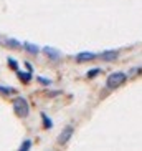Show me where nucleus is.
<instances>
[{"mask_svg":"<svg viewBox=\"0 0 142 151\" xmlns=\"http://www.w3.org/2000/svg\"><path fill=\"white\" fill-rule=\"evenodd\" d=\"M73 134H75V126H73V124L65 126V129L61 131V134H60V138H58V143H60V145H66V143L71 139Z\"/></svg>","mask_w":142,"mask_h":151,"instance_id":"7ed1b4c3","label":"nucleus"},{"mask_svg":"<svg viewBox=\"0 0 142 151\" xmlns=\"http://www.w3.org/2000/svg\"><path fill=\"white\" fill-rule=\"evenodd\" d=\"M41 120H43V126L46 129H50L51 126H53V120H51V118H48L45 113H41Z\"/></svg>","mask_w":142,"mask_h":151,"instance_id":"9d476101","label":"nucleus"},{"mask_svg":"<svg viewBox=\"0 0 142 151\" xmlns=\"http://www.w3.org/2000/svg\"><path fill=\"white\" fill-rule=\"evenodd\" d=\"M76 62L78 63H84V62H91V60H94L96 58V53L94 52H81V53L76 55Z\"/></svg>","mask_w":142,"mask_h":151,"instance_id":"423d86ee","label":"nucleus"},{"mask_svg":"<svg viewBox=\"0 0 142 151\" xmlns=\"http://www.w3.org/2000/svg\"><path fill=\"white\" fill-rule=\"evenodd\" d=\"M99 73H101V68H93L91 71L86 73V76H88V78H94V76H98Z\"/></svg>","mask_w":142,"mask_h":151,"instance_id":"ddd939ff","label":"nucleus"},{"mask_svg":"<svg viewBox=\"0 0 142 151\" xmlns=\"http://www.w3.org/2000/svg\"><path fill=\"white\" fill-rule=\"evenodd\" d=\"M43 53L50 58V60H53V62H58L60 58H61V52L53 47H43Z\"/></svg>","mask_w":142,"mask_h":151,"instance_id":"20e7f679","label":"nucleus"},{"mask_svg":"<svg viewBox=\"0 0 142 151\" xmlns=\"http://www.w3.org/2000/svg\"><path fill=\"white\" fill-rule=\"evenodd\" d=\"M17 93V90L13 86H4V85H0V95L2 96H10V95H15Z\"/></svg>","mask_w":142,"mask_h":151,"instance_id":"1a4fd4ad","label":"nucleus"},{"mask_svg":"<svg viewBox=\"0 0 142 151\" xmlns=\"http://www.w3.org/2000/svg\"><path fill=\"white\" fill-rule=\"evenodd\" d=\"M13 113L18 118H27L30 115V105L25 96H15L13 98Z\"/></svg>","mask_w":142,"mask_h":151,"instance_id":"f257e3e1","label":"nucleus"},{"mask_svg":"<svg viewBox=\"0 0 142 151\" xmlns=\"http://www.w3.org/2000/svg\"><path fill=\"white\" fill-rule=\"evenodd\" d=\"M127 81V75H126L124 71H114L111 75L106 78V88L107 90H116L122 86V85Z\"/></svg>","mask_w":142,"mask_h":151,"instance_id":"f03ea898","label":"nucleus"},{"mask_svg":"<svg viewBox=\"0 0 142 151\" xmlns=\"http://www.w3.org/2000/svg\"><path fill=\"white\" fill-rule=\"evenodd\" d=\"M9 47H13V48H20L22 45H20V42L13 40V38H10V40H9Z\"/></svg>","mask_w":142,"mask_h":151,"instance_id":"4468645a","label":"nucleus"},{"mask_svg":"<svg viewBox=\"0 0 142 151\" xmlns=\"http://www.w3.org/2000/svg\"><path fill=\"white\" fill-rule=\"evenodd\" d=\"M36 80L41 81V85H46V86H48V85H51V80H48V78H43V76H38Z\"/></svg>","mask_w":142,"mask_h":151,"instance_id":"2eb2a0df","label":"nucleus"},{"mask_svg":"<svg viewBox=\"0 0 142 151\" xmlns=\"http://www.w3.org/2000/svg\"><path fill=\"white\" fill-rule=\"evenodd\" d=\"M7 63H9V65H10V67H12V68H13V71H17V70H20V68H18V62H17V60H15V58H7Z\"/></svg>","mask_w":142,"mask_h":151,"instance_id":"f8f14e48","label":"nucleus"},{"mask_svg":"<svg viewBox=\"0 0 142 151\" xmlns=\"http://www.w3.org/2000/svg\"><path fill=\"white\" fill-rule=\"evenodd\" d=\"M99 58L104 60V62H114V60L119 58V50H106V52H102L101 53Z\"/></svg>","mask_w":142,"mask_h":151,"instance_id":"39448f33","label":"nucleus"},{"mask_svg":"<svg viewBox=\"0 0 142 151\" xmlns=\"http://www.w3.org/2000/svg\"><path fill=\"white\" fill-rule=\"evenodd\" d=\"M30 148H31V139H25V141H22V145H20L18 150L20 151H28Z\"/></svg>","mask_w":142,"mask_h":151,"instance_id":"9b49d317","label":"nucleus"},{"mask_svg":"<svg viewBox=\"0 0 142 151\" xmlns=\"http://www.w3.org/2000/svg\"><path fill=\"white\" fill-rule=\"evenodd\" d=\"M25 67L28 68V71H31V73H33V67H31V65H30V63H28V62L25 63Z\"/></svg>","mask_w":142,"mask_h":151,"instance_id":"f3484780","label":"nucleus"},{"mask_svg":"<svg viewBox=\"0 0 142 151\" xmlns=\"http://www.w3.org/2000/svg\"><path fill=\"white\" fill-rule=\"evenodd\" d=\"M15 73H17V76L23 81V83H30L31 78H33V76H31V71H27V73H23L22 70H17Z\"/></svg>","mask_w":142,"mask_h":151,"instance_id":"6e6552de","label":"nucleus"},{"mask_svg":"<svg viewBox=\"0 0 142 151\" xmlns=\"http://www.w3.org/2000/svg\"><path fill=\"white\" fill-rule=\"evenodd\" d=\"M134 71H131L127 76H136V75H139V73H142V68H132Z\"/></svg>","mask_w":142,"mask_h":151,"instance_id":"dca6fc26","label":"nucleus"},{"mask_svg":"<svg viewBox=\"0 0 142 151\" xmlns=\"http://www.w3.org/2000/svg\"><path fill=\"white\" fill-rule=\"evenodd\" d=\"M22 47L27 50L28 53H31V55H38V53H40V47L35 45V43H31V42H23Z\"/></svg>","mask_w":142,"mask_h":151,"instance_id":"0eeeda50","label":"nucleus"}]
</instances>
